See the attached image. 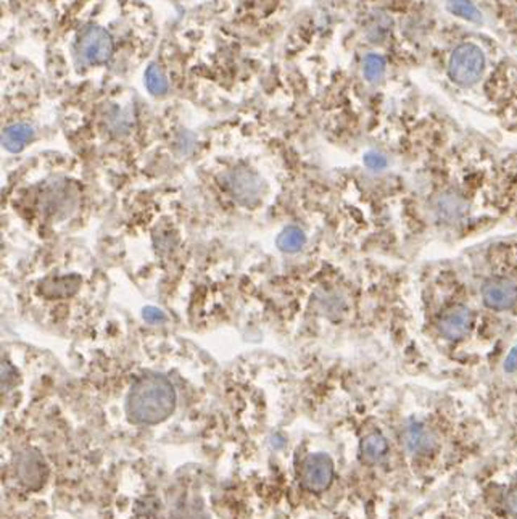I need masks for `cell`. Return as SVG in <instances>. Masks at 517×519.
<instances>
[{
	"instance_id": "ac0fdd59",
	"label": "cell",
	"mask_w": 517,
	"mask_h": 519,
	"mask_svg": "<svg viewBox=\"0 0 517 519\" xmlns=\"http://www.w3.org/2000/svg\"><path fill=\"white\" fill-rule=\"evenodd\" d=\"M144 318L150 323H158V321H163L164 314L159 310H157V308H147V310L144 312Z\"/></svg>"
},
{
	"instance_id": "6da1fadb",
	"label": "cell",
	"mask_w": 517,
	"mask_h": 519,
	"mask_svg": "<svg viewBox=\"0 0 517 519\" xmlns=\"http://www.w3.org/2000/svg\"><path fill=\"white\" fill-rule=\"evenodd\" d=\"M128 415L137 424H158L176 408V390L162 374H147L136 380L128 395Z\"/></svg>"
},
{
	"instance_id": "9a60e30c",
	"label": "cell",
	"mask_w": 517,
	"mask_h": 519,
	"mask_svg": "<svg viewBox=\"0 0 517 519\" xmlns=\"http://www.w3.org/2000/svg\"><path fill=\"white\" fill-rule=\"evenodd\" d=\"M145 81H147L148 89H150L153 94H163L168 91V81L163 76L162 71L157 68V66H150V68L147 70Z\"/></svg>"
},
{
	"instance_id": "8992f818",
	"label": "cell",
	"mask_w": 517,
	"mask_h": 519,
	"mask_svg": "<svg viewBox=\"0 0 517 519\" xmlns=\"http://www.w3.org/2000/svg\"><path fill=\"white\" fill-rule=\"evenodd\" d=\"M471 313L467 308L464 307H454L448 310L447 313L440 318L438 321V329L442 335L450 339V340H456L464 338V335L469 333L471 328Z\"/></svg>"
},
{
	"instance_id": "ffe728a7",
	"label": "cell",
	"mask_w": 517,
	"mask_h": 519,
	"mask_svg": "<svg viewBox=\"0 0 517 519\" xmlns=\"http://www.w3.org/2000/svg\"><path fill=\"white\" fill-rule=\"evenodd\" d=\"M508 510L511 511V515H513L514 518H517V487H514L513 490H511L509 495H508Z\"/></svg>"
},
{
	"instance_id": "30bf717a",
	"label": "cell",
	"mask_w": 517,
	"mask_h": 519,
	"mask_svg": "<svg viewBox=\"0 0 517 519\" xmlns=\"http://www.w3.org/2000/svg\"><path fill=\"white\" fill-rule=\"evenodd\" d=\"M387 449H388V444L384 435L374 432V434L366 435V437L362 439L361 456L365 458L366 461L374 463V461L381 460V458L387 454Z\"/></svg>"
},
{
	"instance_id": "52a82bcc",
	"label": "cell",
	"mask_w": 517,
	"mask_h": 519,
	"mask_svg": "<svg viewBox=\"0 0 517 519\" xmlns=\"http://www.w3.org/2000/svg\"><path fill=\"white\" fill-rule=\"evenodd\" d=\"M18 476L27 489H39L46 476V468L36 454H25L18 465Z\"/></svg>"
},
{
	"instance_id": "7a4b0ae2",
	"label": "cell",
	"mask_w": 517,
	"mask_h": 519,
	"mask_svg": "<svg viewBox=\"0 0 517 519\" xmlns=\"http://www.w3.org/2000/svg\"><path fill=\"white\" fill-rule=\"evenodd\" d=\"M485 68V55L474 44H463L450 58V76L456 84L472 86Z\"/></svg>"
},
{
	"instance_id": "e0dca14e",
	"label": "cell",
	"mask_w": 517,
	"mask_h": 519,
	"mask_svg": "<svg viewBox=\"0 0 517 519\" xmlns=\"http://www.w3.org/2000/svg\"><path fill=\"white\" fill-rule=\"evenodd\" d=\"M366 165L372 169H381L384 168L385 165H387V162H385V158L381 157V155H376V153H369V155H366L365 158Z\"/></svg>"
},
{
	"instance_id": "3957f363",
	"label": "cell",
	"mask_w": 517,
	"mask_h": 519,
	"mask_svg": "<svg viewBox=\"0 0 517 519\" xmlns=\"http://www.w3.org/2000/svg\"><path fill=\"white\" fill-rule=\"evenodd\" d=\"M79 52L92 65L107 63L113 53L112 36L98 26L86 27L81 32Z\"/></svg>"
},
{
	"instance_id": "5bb4252c",
	"label": "cell",
	"mask_w": 517,
	"mask_h": 519,
	"mask_svg": "<svg viewBox=\"0 0 517 519\" xmlns=\"http://www.w3.org/2000/svg\"><path fill=\"white\" fill-rule=\"evenodd\" d=\"M362 71H365L367 81L371 82L379 81L385 73L384 58L379 57V55H367L365 58V68H362Z\"/></svg>"
},
{
	"instance_id": "2e32d148",
	"label": "cell",
	"mask_w": 517,
	"mask_h": 519,
	"mask_svg": "<svg viewBox=\"0 0 517 519\" xmlns=\"http://www.w3.org/2000/svg\"><path fill=\"white\" fill-rule=\"evenodd\" d=\"M13 374H15V369L10 366L8 363H2V389L8 390L10 385L13 384Z\"/></svg>"
},
{
	"instance_id": "4fadbf2b",
	"label": "cell",
	"mask_w": 517,
	"mask_h": 519,
	"mask_svg": "<svg viewBox=\"0 0 517 519\" xmlns=\"http://www.w3.org/2000/svg\"><path fill=\"white\" fill-rule=\"evenodd\" d=\"M448 10L459 18L478 23L482 20L480 12L471 0H448Z\"/></svg>"
},
{
	"instance_id": "9c48e42d",
	"label": "cell",
	"mask_w": 517,
	"mask_h": 519,
	"mask_svg": "<svg viewBox=\"0 0 517 519\" xmlns=\"http://www.w3.org/2000/svg\"><path fill=\"white\" fill-rule=\"evenodd\" d=\"M233 189L242 203H251L260 196V181L251 173L240 171V173L235 174Z\"/></svg>"
},
{
	"instance_id": "277c9868",
	"label": "cell",
	"mask_w": 517,
	"mask_h": 519,
	"mask_svg": "<svg viewBox=\"0 0 517 519\" xmlns=\"http://www.w3.org/2000/svg\"><path fill=\"white\" fill-rule=\"evenodd\" d=\"M334 463L324 454L310 455L301 466V484L311 492H322L332 482Z\"/></svg>"
},
{
	"instance_id": "7c38bea8",
	"label": "cell",
	"mask_w": 517,
	"mask_h": 519,
	"mask_svg": "<svg viewBox=\"0 0 517 519\" xmlns=\"http://www.w3.org/2000/svg\"><path fill=\"white\" fill-rule=\"evenodd\" d=\"M305 242H306L305 233L300 228H296V226H289V228H285L277 237V247L280 250L289 253L299 252L300 248L305 245Z\"/></svg>"
},
{
	"instance_id": "8fae6325",
	"label": "cell",
	"mask_w": 517,
	"mask_h": 519,
	"mask_svg": "<svg viewBox=\"0 0 517 519\" xmlns=\"http://www.w3.org/2000/svg\"><path fill=\"white\" fill-rule=\"evenodd\" d=\"M406 444H408V447L414 454H427L436 445V439H433V435L427 429L414 426L406 434Z\"/></svg>"
},
{
	"instance_id": "5b68a950",
	"label": "cell",
	"mask_w": 517,
	"mask_h": 519,
	"mask_svg": "<svg viewBox=\"0 0 517 519\" xmlns=\"http://www.w3.org/2000/svg\"><path fill=\"white\" fill-rule=\"evenodd\" d=\"M482 299L492 310H509L517 303V286L508 279H492L483 286Z\"/></svg>"
},
{
	"instance_id": "ba28073f",
	"label": "cell",
	"mask_w": 517,
	"mask_h": 519,
	"mask_svg": "<svg viewBox=\"0 0 517 519\" xmlns=\"http://www.w3.org/2000/svg\"><path fill=\"white\" fill-rule=\"evenodd\" d=\"M32 137H34V131H32L31 126H27L25 123H18V124L10 126V128L4 131L2 143L8 152L16 153V152L23 150L27 143L32 141Z\"/></svg>"
},
{
	"instance_id": "d6986e66",
	"label": "cell",
	"mask_w": 517,
	"mask_h": 519,
	"mask_svg": "<svg viewBox=\"0 0 517 519\" xmlns=\"http://www.w3.org/2000/svg\"><path fill=\"white\" fill-rule=\"evenodd\" d=\"M504 369L508 373H513L517 369V347H514V349L511 350V353L508 355V358H506Z\"/></svg>"
}]
</instances>
